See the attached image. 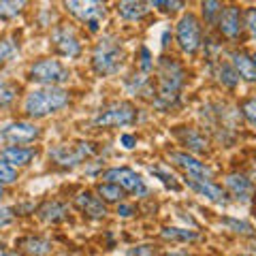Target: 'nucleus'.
Returning a JSON list of instances; mask_svg holds the SVG:
<instances>
[{
  "label": "nucleus",
  "instance_id": "5",
  "mask_svg": "<svg viewBox=\"0 0 256 256\" xmlns=\"http://www.w3.org/2000/svg\"><path fill=\"white\" fill-rule=\"evenodd\" d=\"M70 73L62 66L58 60H38L30 66V79L36 84L56 88V84H64L68 82Z\"/></svg>",
  "mask_w": 256,
  "mask_h": 256
},
{
  "label": "nucleus",
  "instance_id": "35",
  "mask_svg": "<svg viewBox=\"0 0 256 256\" xmlns=\"http://www.w3.org/2000/svg\"><path fill=\"white\" fill-rule=\"evenodd\" d=\"M148 6H164V11H178L184 6V2H169V0H156V2H148Z\"/></svg>",
  "mask_w": 256,
  "mask_h": 256
},
{
  "label": "nucleus",
  "instance_id": "40",
  "mask_svg": "<svg viewBox=\"0 0 256 256\" xmlns=\"http://www.w3.org/2000/svg\"><path fill=\"white\" fill-rule=\"evenodd\" d=\"M132 214H134V207L132 205H124V203L118 205V216H122V218H130Z\"/></svg>",
  "mask_w": 256,
  "mask_h": 256
},
{
  "label": "nucleus",
  "instance_id": "13",
  "mask_svg": "<svg viewBox=\"0 0 256 256\" xmlns=\"http://www.w3.org/2000/svg\"><path fill=\"white\" fill-rule=\"evenodd\" d=\"M64 6L68 9V13H73L75 18L84 20L86 24L92 20L100 22V18L107 15V9L102 2H77V0H70V2H64Z\"/></svg>",
  "mask_w": 256,
  "mask_h": 256
},
{
  "label": "nucleus",
  "instance_id": "12",
  "mask_svg": "<svg viewBox=\"0 0 256 256\" xmlns=\"http://www.w3.org/2000/svg\"><path fill=\"white\" fill-rule=\"evenodd\" d=\"M242 11H239V6L230 4V6H224L218 15V28L220 32L226 38H237L239 32H242Z\"/></svg>",
  "mask_w": 256,
  "mask_h": 256
},
{
  "label": "nucleus",
  "instance_id": "22",
  "mask_svg": "<svg viewBox=\"0 0 256 256\" xmlns=\"http://www.w3.org/2000/svg\"><path fill=\"white\" fill-rule=\"evenodd\" d=\"M24 252H26L28 256H45L47 252H52V244L47 242V239L43 237H28L24 239Z\"/></svg>",
  "mask_w": 256,
  "mask_h": 256
},
{
  "label": "nucleus",
  "instance_id": "8",
  "mask_svg": "<svg viewBox=\"0 0 256 256\" xmlns=\"http://www.w3.org/2000/svg\"><path fill=\"white\" fill-rule=\"evenodd\" d=\"M178 43L182 47V52L194 54L201 45V24H198L196 15H184L178 22Z\"/></svg>",
  "mask_w": 256,
  "mask_h": 256
},
{
  "label": "nucleus",
  "instance_id": "21",
  "mask_svg": "<svg viewBox=\"0 0 256 256\" xmlns=\"http://www.w3.org/2000/svg\"><path fill=\"white\" fill-rule=\"evenodd\" d=\"M148 2H137V0H124V2L118 4V13L122 20H128V22H137L141 18L148 15Z\"/></svg>",
  "mask_w": 256,
  "mask_h": 256
},
{
  "label": "nucleus",
  "instance_id": "19",
  "mask_svg": "<svg viewBox=\"0 0 256 256\" xmlns=\"http://www.w3.org/2000/svg\"><path fill=\"white\" fill-rule=\"evenodd\" d=\"M36 152L32 148H20V146H9L2 150V160L6 164H11L13 169L15 166H26L32 158H34Z\"/></svg>",
  "mask_w": 256,
  "mask_h": 256
},
{
  "label": "nucleus",
  "instance_id": "14",
  "mask_svg": "<svg viewBox=\"0 0 256 256\" xmlns=\"http://www.w3.org/2000/svg\"><path fill=\"white\" fill-rule=\"evenodd\" d=\"M226 188L230 190V194H233L237 201H242V203H250L254 192H256L252 180H248L246 175H242V173H230L226 178Z\"/></svg>",
  "mask_w": 256,
  "mask_h": 256
},
{
  "label": "nucleus",
  "instance_id": "36",
  "mask_svg": "<svg viewBox=\"0 0 256 256\" xmlns=\"http://www.w3.org/2000/svg\"><path fill=\"white\" fill-rule=\"evenodd\" d=\"M13 210L11 207H0V228L6 226V224H11L13 222Z\"/></svg>",
  "mask_w": 256,
  "mask_h": 256
},
{
  "label": "nucleus",
  "instance_id": "44",
  "mask_svg": "<svg viewBox=\"0 0 256 256\" xmlns=\"http://www.w3.org/2000/svg\"><path fill=\"white\" fill-rule=\"evenodd\" d=\"M4 194V190H2V186H0V196H2Z\"/></svg>",
  "mask_w": 256,
  "mask_h": 256
},
{
  "label": "nucleus",
  "instance_id": "42",
  "mask_svg": "<svg viewBox=\"0 0 256 256\" xmlns=\"http://www.w3.org/2000/svg\"><path fill=\"white\" fill-rule=\"evenodd\" d=\"M166 45H169V32H164L162 34V47H166Z\"/></svg>",
  "mask_w": 256,
  "mask_h": 256
},
{
  "label": "nucleus",
  "instance_id": "31",
  "mask_svg": "<svg viewBox=\"0 0 256 256\" xmlns=\"http://www.w3.org/2000/svg\"><path fill=\"white\" fill-rule=\"evenodd\" d=\"M242 114H244V118L248 120V122L256 128V98H250V100L244 102V105H242Z\"/></svg>",
  "mask_w": 256,
  "mask_h": 256
},
{
  "label": "nucleus",
  "instance_id": "20",
  "mask_svg": "<svg viewBox=\"0 0 256 256\" xmlns=\"http://www.w3.org/2000/svg\"><path fill=\"white\" fill-rule=\"evenodd\" d=\"M175 134H178L180 141L188 150L201 152V154H205V152H207V139L198 130H192V128H180V130H175Z\"/></svg>",
  "mask_w": 256,
  "mask_h": 256
},
{
  "label": "nucleus",
  "instance_id": "28",
  "mask_svg": "<svg viewBox=\"0 0 256 256\" xmlns=\"http://www.w3.org/2000/svg\"><path fill=\"white\" fill-rule=\"evenodd\" d=\"M222 224H226V226H228L230 230H235V233H242V235H252V233H254L250 224H248V222H244V220L224 218V220H222Z\"/></svg>",
  "mask_w": 256,
  "mask_h": 256
},
{
  "label": "nucleus",
  "instance_id": "3",
  "mask_svg": "<svg viewBox=\"0 0 256 256\" xmlns=\"http://www.w3.org/2000/svg\"><path fill=\"white\" fill-rule=\"evenodd\" d=\"M124 64V50L114 36H102L98 45L94 47L92 56V68L96 70V75L107 77L120 73Z\"/></svg>",
  "mask_w": 256,
  "mask_h": 256
},
{
  "label": "nucleus",
  "instance_id": "18",
  "mask_svg": "<svg viewBox=\"0 0 256 256\" xmlns=\"http://www.w3.org/2000/svg\"><path fill=\"white\" fill-rule=\"evenodd\" d=\"M38 218L43 222H50V224H58L62 220H66L68 216V205L66 203H60V201H47L38 207Z\"/></svg>",
  "mask_w": 256,
  "mask_h": 256
},
{
  "label": "nucleus",
  "instance_id": "38",
  "mask_svg": "<svg viewBox=\"0 0 256 256\" xmlns=\"http://www.w3.org/2000/svg\"><path fill=\"white\" fill-rule=\"evenodd\" d=\"M246 26L250 28V30L254 32V34H256V9H254V6H252V9H248V11H246Z\"/></svg>",
  "mask_w": 256,
  "mask_h": 256
},
{
  "label": "nucleus",
  "instance_id": "10",
  "mask_svg": "<svg viewBox=\"0 0 256 256\" xmlns=\"http://www.w3.org/2000/svg\"><path fill=\"white\" fill-rule=\"evenodd\" d=\"M169 160L173 164L182 166L190 178H198V180H210L212 178V169L207 166L205 162H198L194 156L186 154V152H171L169 154Z\"/></svg>",
  "mask_w": 256,
  "mask_h": 256
},
{
  "label": "nucleus",
  "instance_id": "41",
  "mask_svg": "<svg viewBox=\"0 0 256 256\" xmlns=\"http://www.w3.org/2000/svg\"><path fill=\"white\" fill-rule=\"evenodd\" d=\"M98 26H100V22H98V20L88 22V28H90V32H98Z\"/></svg>",
  "mask_w": 256,
  "mask_h": 256
},
{
  "label": "nucleus",
  "instance_id": "4",
  "mask_svg": "<svg viewBox=\"0 0 256 256\" xmlns=\"http://www.w3.org/2000/svg\"><path fill=\"white\" fill-rule=\"evenodd\" d=\"M94 146L86 141H77V143H62V146H56L54 150H50V156L54 158L56 164L60 166H75L79 162H84L86 158L94 156Z\"/></svg>",
  "mask_w": 256,
  "mask_h": 256
},
{
  "label": "nucleus",
  "instance_id": "15",
  "mask_svg": "<svg viewBox=\"0 0 256 256\" xmlns=\"http://www.w3.org/2000/svg\"><path fill=\"white\" fill-rule=\"evenodd\" d=\"M75 205L82 210L88 218H94V220H100L107 216V210H105V203H102V198L94 196L92 192H79L75 196Z\"/></svg>",
  "mask_w": 256,
  "mask_h": 256
},
{
  "label": "nucleus",
  "instance_id": "27",
  "mask_svg": "<svg viewBox=\"0 0 256 256\" xmlns=\"http://www.w3.org/2000/svg\"><path fill=\"white\" fill-rule=\"evenodd\" d=\"M26 6V2H9V0H2L0 2V18H4V20H11V18H18L20 11Z\"/></svg>",
  "mask_w": 256,
  "mask_h": 256
},
{
  "label": "nucleus",
  "instance_id": "9",
  "mask_svg": "<svg viewBox=\"0 0 256 256\" xmlns=\"http://www.w3.org/2000/svg\"><path fill=\"white\" fill-rule=\"evenodd\" d=\"M0 134H2L4 141L13 143V146H22V143H32L41 134V130L30 122H13L9 126H4Z\"/></svg>",
  "mask_w": 256,
  "mask_h": 256
},
{
  "label": "nucleus",
  "instance_id": "17",
  "mask_svg": "<svg viewBox=\"0 0 256 256\" xmlns=\"http://www.w3.org/2000/svg\"><path fill=\"white\" fill-rule=\"evenodd\" d=\"M230 60H233L230 66L235 68V73L239 77L246 79V82H256V64L252 62V56H248L244 52H233Z\"/></svg>",
  "mask_w": 256,
  "mask_h": 256
},
{
  "label": "nucleus",
  "instance_id": "25",
  "mask_svg": "<svg viewBox=\"0 0 256 256\" xmlns=\"http://www.w3.org/2000/svg\"><path fill=\"white\" fill-rule=\"evenodd\" d=\"M160 235L164 239H169V242H192V239L198 237L194 230H184V228H175V226H164L160 230Z\"/></svg>",
  "mask_w": 256,
  "mask_h": 256
},
{
  "label": "nucleus",
  "instance_id": "11",
  "mask_svg": "<svg viewBox=\"0 0 256 256\" xmlns=\"http://www.w3.org/2000/svg\"><path fill=\"white\" fill-rule=\"evenodd\" d=\"M52 38H54V45L58 50V54L64 56V58H75V56L82 54V45H79L73 28H68V26L56 28Z\"/></svg>",
  "mask_w": 256,
  "mask_h": 256
},
{
  "label": "nucleus",
  "instance_id": "39",
  "mask_svg": "<svg viewBox=\"0 0 256 256\" xmlns=\"http://www.w3.org/2000/svg\"><path fill=\"white\" fill-rule=\"evenodd\" d=\"M120 143H122L124 150H132L137 146V137H132V134H122V137H120Z\"/></svg>",
  "mask_w": 256,
  "mask_h": 256
},
{
  "label": "nucleus",
  "instance_id": "24",
  "mask_svg": "<svg viewBox=\"0 0 256 256\" xmlns=\"http://www.w3.org/2000/svg\"><path fill=\"white\" fill-rule=\"evenodd\" d=\"M96 190H98V194L105 198V201H109V203H118V201H122V196H124V190L120 188L118 184H111V182L98 184Z\"/></svg>",
  "mask_w": 256,
  "mask_h": 256
},
{
  "label": "nucleus",
  "instance_id": "1",
  "mask_svg": "<svg viewBox=\"0 0 256 256\" xmlns=\"http://www.w3.org/2000/svg\"><path fill=\"white\" fill-rule=\"evenodd\" d=\"M184 77H186V73L173 58L162 56L158 60V98L154 100L158 109H171L178 102Z\"/></svg>",
  "mask_w": 256,
  "mask_h": 256
},
{
  "label": "nucleus",
  "instance_id": "32",
  "mask_svg": "<svg viewBox=\"0 0 256 256\" xmlns=\"http://www.w3.org/2000/svg\"><path fill=\"white\" fill-rule=\"evenodd\" d=\"M13 98H15V88L9 84H0V107L9 105Z\"/></svg>",
  "mask_w": 256,
  "mask_h": 256
},
{
  "label": "nucleus",
  "instance_id": "37",
  "mask_svg": "<svg viewBox=\"0 0 256 256\" xmlns=\"http://www.w3.org/2000/svg\"><path fill=\"white\" fill-rule=\"evenodd\" d=\"M152 66H154V62H152L150 50H148V47H143V50H141V68L148 73V70H152Z\"/></svg>",
  "mask_w": 256,
  "mask_h": 256
},
{
  "label": "nucleus",
  "instance_id": "29",
  "mask_svg": "<svg viewBox=\"0 0 256 256\" xmlns=\"http://www.w3.org/2000/svg\"><path fill=\"white\" fill-rule=\"evenodd\" d=\"M220 11H222V2H216V0L203 2V15H205V22L207 24H214L216 18L220 15Z\"/></svg>",
  "mask_w": 256,
  "mask_h": 256
},
{
  "label": "nucleus",
  "instance_id": "43",
  "mask_svg": "<svg viewBox=\"0 0 256 256\" xmlns=\"http://www.w3.org/2000/svg\"><path fill=\"white\" fill-rule=\"evenodd\" d=\"M2 256H20L18 252H6V254H2Z\"/></svg>",
  "mask_w": 256,
  "mask_h": 256
},
{
  "label": "nucleus",
  "instance_id": "34",
  "mask_svg": "<svg viewBox=\"0 0 256 256\" xmlns=\"http://www.w3.org/2000/svg\"><path fill=\"white\" fill-rule=\"evenodd\" d=\"M156 254H158L156 246H137L128 252V256H156Z\"/></svg>",
  "mask_w": 256,
  "mask_h": 256
},
{
  "label": "nucleus",
  "instance_id": "30",
  "mask_svg": "<svg viewBox=\"0 0 256 256\" xmlns=\"http://www.w3.org/2000/svg\"><path fill=\"white\" fill-rule=\"evenodd\" d=\"M15 180H18V171H15L11 164L0 162V186H2V184H13Z\"/></svg>",
  "mask_w": 256,
  "mask_h": 256
},
{
  "label": "nucleus",
  "instance_id": "7",
  "mask_svg": "<svg viewBox=\"0 0 256 256\" xmlns=\"http://www.w3.org/2000/svg\"><path fill=\"white\" fill-rule=\"evenodd\" d=\"M102 180H107L111 184H118L122 190L132 192V194H137V196L148 194V188H146V184H143V180L132 169H126V166H114V169H107L105 173H102Z\"/></svg>",
  "mask_w": 256,
  "mask_h": 256
},
{
  "label": "nucleus",
  "instance_id": "26",
  "mask_svg": "<svg viewBox=\"0 0 256 256\" xmlns=\"http://www.w3.org/2000/svg\"><path fill=\"white\" fill-rule=\"evenodd\" d=\"M150 173H152V175H156V178H160V182H162L166 188H171V190H175V192L180 190V182H178V178H175V175H171L166 169H162V166H150Z\"/></svg>",
  "mask_w": 256,
  "mask_h": 256
},
{
  "label": "nucleus",
  "instance_id": "33",
  "mask_svg": "<svg viewBox=\"0 0 256 256\" xmlns=\"http://www.w3.org/2000/svg\"><path fill=\"white\" fill-rule=\"evenodd\" d=\"M13 54H15V43L11 38H2V41H0V62L9 60Z\"/></svg>",
  "mask_w": 256,
  "mask_h": 256
},
{
  "label": "nucleus",
  "instance_id": "45",
  "mask_svg": "<svg viewBox=\"0 0 256 256\" xmlns=\"http://www.w3.org/2000/svg\"><path fill=\"white\" fill-rule=\"evenodd\" d=\"M252 62H254V64H256V54H254V56H252Z\"/></svg>",
  "mask_w": 256,
  "mask_h": 256
},
{
  "label": "nucleus",
  "instance_id": "16",
  "mask_svg": "<svg viewBox=\"0 0 256 256\" xmlns=\"http://www.w3.org/2000/svg\"><path fill=\"white\" fill-rule=\"evenodd\" d=\"M186 184H188V188H192L196 192V194L210 198V201H216V203L224 201V190L220 186H216V184H212L210 180H198V178H190L188 175Z\"/></svg>",
  "mask_w": 256,
  "mask_h": 256
},
{
  "label": "nucleus",
  "instance_id": "6",
  "mask_svg": "<svg viewBox=\"0 0 256 256\" xmlns=\"http://www.w3.org/2000/svg\"><path fill=\"white\" fill-rule=\"evenodd\" d=\"M137 120V109L130 102H116L107 109H102L98 116L94 118V126H126Z\"/></svg>",
  "mask_w": 256,
  "mask_h": 256
},
{
  "label": "nucleus",
  "instance_id": "23",
  "mask_svg": "<svg viewBox=\"0 0 256 256\" xmlns=\"http://www.w3.org/2000/svg\"><path fill=\"white\" fill-rule=\"evenodd\" d=\"M216 75H218V82L226 88H235L239 84V75L235 73V68L230 66L226 62H220L218 66H216Z\"/></svg>",
  "mask_w": 256,
  "mask_h": 256
},
{
  "label": "nucleus",
  "instance_id": "2",
  "mask_svg": "<svg viewBox=\"0 0 256 256\" xmlns=\"http://www.w3.org/2000/svg\"><path fill=\"white\" fill-rule=\"evenodd\" d=\"M70 96L62 88H41L26 96L24 100V111L28 118H45L50 114H56L68 105Z\"/></svg>",
  "mask_w": 256,
  "mask_h": 256
}]
</instances>
